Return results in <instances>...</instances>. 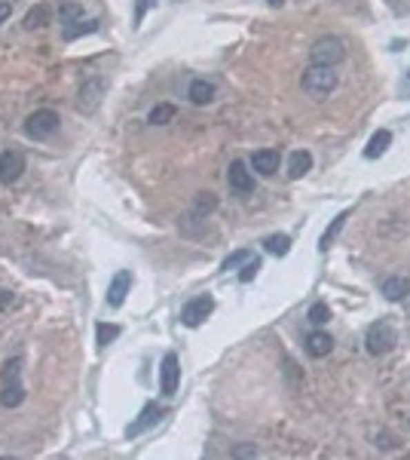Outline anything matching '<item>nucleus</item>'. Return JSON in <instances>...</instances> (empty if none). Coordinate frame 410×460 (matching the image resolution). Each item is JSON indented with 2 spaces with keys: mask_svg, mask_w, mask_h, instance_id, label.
Wrapping results in <instances>:
<instances>
[{
  "mask_svg": "<svg viewBox=\"0 0 410 460\" xmlns=\"http://www.w3.org/2000/svg\"><path fill=\"white\" fill-rule=\"evenodd\" d=\"M10 12H12V6H10V3H0V25H3L6 19H10Z\"/></svg>",
  "mask_w": 410,
  "mask_h": 460,
  "instance_id": "obj_34",
  "label": "nucleus"
},
{
  "mask_svg": "<svg viewBox=\"0 0 410 460\" xmlns=\"http://www.w3.org/2000/svg\"><path fill=\"white\" fill-rule=\"evenodd\" d=\"M129 288H132V273L129 270H119L114 279H110V286H108V307H123Z\"/></svg>",
  "mask_w": 410,
  "mask_h": 460,
  "instance_id": "obj_11",
  "label": "nucleus"
},
{
  "mask_svg": "<svg viewBox=\"0 0 410 460\" xmlns=\"http://www.w3.org/2000/svg\"><path fill=\"white\" fill-rule=\"evenodd\" d=\"M95 31H98V22H95V19H89V22L77 19V22H65V25H61V34H65V40H77V37H83V34H95Z\"/></svg>",
  "mask_w": 410,
  "mask_h": 460,
  "instance_id": "obj_19",
  "label": "nucleus"
},
{
  "mask_svg": "<svg viewBox=\"0 0 410 460\" xmlns=\"http://www.w3.org/2000/svg\"><path fill=\"white\" fill-rule=\"evenodd\" d=\"M248 258H251V252H248V249H239V252H233L230 258H227V261H224V264H221V270H236V267H239V264H245V261H248Z\"/></svg>",
  "mask_w": 410,
  "mask_h": 460,
  "instance_id": "obj_28",
  "label": "nucleus"
},
{
  "mask_svg": "<svg viewBox=\"0 0 410 460\" xmlns=\"http://www.w3.org/2000/svg\"><path fill=\"white\" fill-rule=\"evenodd\" d=\"M257 270H260V258H248V261H245V267H242V273H239V279L251 282L254 276H257Z\"/></svg>",
  "mask_w": 410,
  "mask_h": 460,
  "instance_id": "obj_29",
  "label": "nucleus"
},
{
  "mask_svg": "<svg viewBox=\"0 0 410 460\" xmlns=\"http://www.w3.org/2000/svg\"><path fill=\"white\" fill-rule=\"evenodd\" d=\"M264 249L270 255H279V258H285L288 252H291V239L285 237V233H273V237L264 239Z\"/></svg>",
  "mask_w": 410,
  "mask_h": 460,
  "instance_id": "obj_23",
  "label": "nucleus"
},
{
  "mask_svg": "<svg viewBox=\"0 0 410 460\" xmlns=\"http://www.w3.org/2000/svg\"><path fill=\"white\" fill-rule=\"evenodd\" d=\"M306 320L313 322V325H324L331 320V307L328 304H313V307H309V313H306Z\"/></svg>",
  "mask_w": 410,
  "mask_h": 460,
  "instance_id": "obj_27",
  "label": "nucleus"
},
{
  "mask_svg": "<svg viewBox=\"0 0 410 460\" xmlns=\"http://www.w3.org/2000/svg\"><path fill=\"white\" fill-rule=\"evenodd\" d=\"M300 83H303V92H306V95L324 98V95H331V92L337 89V74H334V68L313 65V68L303 71Z\"/></svg>",
  "mask_w": 410,
  "mask_h": 460,
  "instance_id": "obj_1",
  "label": "nucleus"
},
{
  "mask_svg": "<svg viewBox=\"0 0 410 460\" xmlns=\"http://www.w3.org/2000/svg\"><path fill=\"white\" fill-rule=\"evenodd\" d=\"M217 209V196L215 194H196V203H193V218H205Z\"/></svg>",
  "mask_w": 410,
  "mask_h": 460,
  "instance_id": "obj_25",
  "label": "nucleus"
},
{
  "mask_svg": "<svg viewBox=\"0 0 410 460\" xmlns=\"http://www.w3.org/2000/svg\"><path fill=\"white\" fill-rule=\"evenodd\" d=\"M178 117V108L175 104H168V102H162V104H157V108L147 114V123L150 126H166V123H172V120Z\"/></svg>",
  "mask_w": 410,
  "mask_h": 460,
  "instance_id": "obj_22",
  "label": "nucleus"
},
{
  "mask_svg": "<svg viewBox=\"0 0 410 460\" xmlns=\"http://www.w3.org/2000/svg\"><path fill=\"white\" fill-rule=\"evenodd\" d=\"M309 59H313V65L334 68L346 59V46H343L340 37H319L313 46H309Z\"/></svg>",
  "mask_w": 410,
  "mask_h": 460,
  "instance_id": "obj_3",
  "label": "nucleus"
},
{
  "mask_svg": "<svg viewBox=\"0 0 410 460\" xmlns=\"http://www.w3.org/2000/svg\"><path fill=\"white\" fill-rule=\"evenodd\" d=\"M266 3H270V6H282V3H285V0H266Z\"/></svg>",
  "mask_w": 410,
  "mask_h": 460,
  "instance_id": "obj_35",
  "label": "nucleus"
},
{
  "mask_svg": "<svg viewBox=\"0 0 410 460\" xmlns=\"http://www.w3.org/2000/svg\"><path fill=\"white\" fill-rule=\"evenodd\" d=\"M104 95V80H98V77H92L80 86V98H77V111L80 114H92V111L98 108V102H101Z\"/></svg>",
  "mask_w": 410,
  "mask_h": 460,
  "instance_id": "obj_7",
  "label": "nucleus"
},
{
  "mask_svg": "<svg viewBox=\"0 0 410 460\" xmlns=\"http://www.w3.org/2000/svg\"><path fill=\"white\" fill-rule=\"evenodd\" d=\"M364 344H367V353H371V356H386V353L395 350V344H398V331L392 329L389 320H377L367 329Z\"/></svg>",
  "mask_w": 410,
  "mask_h": 460,
  "instance_id": "obj_2",
  "label": "nucleus"
},
{
  "mask_svg": "<svg viewBox=\"0 0 410 460\" xmlns=\"http://www.w3.org/2000/svg\"><path fill=\"white\" fill-rule=\"evenodd\" d=\"M181 384V362L175 353H166L159 362V393L162 396H175Z\"/></svg>",
  "mask_w": 410,
  "mask_h": 460,
  "instance_id": "obj_6",
  "label": "nucleus"
},
{
  "mask_svg": "<svg viewBox=\"0 0 410 460\" xmlns=\"http://www.w3.org/2000/svg\"><path fill=\"white\" fill-rule=\"evenodd\" d=\"M166 414L162 412V405H157V402H147L144 408H141V414H138V421H132L129 427H126V436H141V433H147L150 427H157L159 423V417Z\"/></svg>",
  "mask_w": 410,
  "mask_h": 460,
  "instance_id": "obj_8",
  "label": "nucleus"
},
{
  "mask_svg": "<svg viewBox=\"0 0 410 460\" xmlns=\"http://www.w3.org/2000/svg\"><path fill=\"white\" fill-rule=\"evenodd\" d=\"M19 371H22V359H10V362L3 365V380H16L19 378Z\"/></svg>",
  "mask_w": 410,
  "mask_h": 460,
  "instance_id": "obj_30",
  "label": "nucleus"
},
{
  "mask_svg": "<svg viewBox=\"0 0 410 460\" xmlns=\"http://www.w3.org/2000/svg\"><path fill=\"white\" fill-rule=\"evenodd\" d=\"M389 145H392V132H389V129H377V132H373V138L367 141V147H364V157H367V160H377V157H383Z\"/></svg>",
  "mask_w": 410,
  "mask_h": 460,
  "instance_id": "obj_15",
  "label": "nucleus"
},
{
  "mask_svg": "<svg viewBox=\"0 0 410 460\" xmlns=\"http://www.w3.org/2000/svg\"><path fill=\"white\" fill-rule=\"evenodd\" d=\"M233 454H236V457H245V454H257V448H254V445H242V448H236V451H233Z\"/></svg>",
  "mask_w": 410,
  "mask_h": 460,
  "instance_id": "obj_33",
  "label": "nucleus"
},
{
  "mask_svg": "<svg viewBox=\"0 0 410 460\" xmlns=\"http://www.w3.org/2000/svg\"><path fill=\"white\" fill-rule=\"evenodd\" d=\"M25 402V387L22 380H3V390H0V405L3 408H16Z\"/></svg>",
  "mask_w": 410,
  "mask_h": 460,
  "instance_id": "obj_14",
  "label": "nucleus"
},
{
  "mask_svg": "<svg viewBox=\"0 0 410 460\" xmlns=\"http://www.w3.org/2000/svg\"><path fill=\"white\" fill-rule=\"evenodd\" d=\"M12 301H16V298H12V292H3V288H0V310H6Z\"/></svg>",
  "mask_w": 410,
  "mask_h": 460,
  "instance_id": "obj_31",
  "label": "nucleus"
},
{
  "mask_svg": "<svg viewBox=\"0 0 410 460\" xmlns=\"http://www.w3.org/2000/svg\"><path fill=\"white\" fill-rule=\"evenodd\" d=\"M147 6H150V0H138V10H135V22H141V19H144Z\"/></svg>",
  "mask_w": 410,
  "mask_h": 460,
  "instance_id": "obj_32",
  "label": "nucleus"
},
{
  "mask_svg": "<svg viewBox=\"0 0 410 460\" xmlns=\"http://www.w3.org/2000/svg\"><path fill=\"white\" fill-rule=\"evenodd\" d=\"M279 151H273V147H264V151H254L251 157V169L257 175H275L279 172Z\"/></svg>",
  "mask_w": 410,
  "mask_h": 460,
  "instance_id": "obj_12",
  "label": "nucleus"
},
{
  "mask_svg": "<svg viewBox=\"0 0 410 460\" xmlns=\"http://www.w3.org/2000/svg\"><path fill=\"white\" fill-rule=\"evenodd\" d=\"M59 19H61V25H65V22H77V19H83V6L77 3V0H68V3L59 6Z\"/></svg>",
  "mask_w": 410,
  "mask_h": 460,
  "instance_id": "obj_26",
  "label": "nucleus"
},
{
  "mask_svg": "<svg viewBox=\"0 0 410 460\" xmlns=\"http://www.w3.org/2000/svg\"><path fill=\"white\" fill-rule=\"evenodd\" d=\"M25 172V157L19 151H3L0 154V181L3 184H16Z\"/></svg>",
  "mask_w": 410,
  "mask_h": 460,
  "instance_id": "obj_9",
  "label": "nucleus"
},
{
  "mask_svg": "<svg viewBox=\"0 0 410 460\" xmlns=\"http://www.w3.org/2000/svg\"><path fill=\"white\" fill-rule=\"evenodd\" d=\"M331 350H334V338H331L328 331H313V335L306 338V353H309L313 359L328 356Z\"/></svg>",
  "mask_w": 410,
  "mask_h": 460,
  "instance_id": "obj_13",
  "label": "nucleus"
},
{
  "mask_svg": "<svg viewBox=\"0 0 410 460\" xmlns=\"http://www.w3.org/2000/svg\"><path fill=\"white\" fill-rule=\"evenodd\" d=\"M59 123H61V120H59V114H55L52 108H40V111H34V114L25 120V136L34 138V141H43L49 136H55Z\"/></svg>",
  "mask_w": 410,
  "mask_h": 460,
  "instance_id": "obj_4",
  "label": "nucleus"
},
{
  "mask_svg": "<svg viewBox=\"0 0 410 460\" xmlns=\"http://www.w3.org/2000/svg\"><path fill=\"white\" fill-rule=\"evenodd\" d=\"M187 98L193 104H208L211 98H215V83H208V80H193L190 83V89H187Z\"/></svg>",
  "mask_w": 410,
  "mask_h": 460,
  "instance_id": "obj_17",
  "label": "nucleus"
},
{
  "mask_svg": "<svg viewBox=\"0 0 410 460\" xmlns=\"http://www.w3.org/2000/svg\"><path fill=\"white\" fill-rule=\"evenodd\" d=\"M346 221H349V212H340V215H337L334 221H331V228L324 230V233H322V239H319V249H322V252H328V249H331V243H334V239L340 237V230H343V224H346Z\"/></svg>",
  "mask_w": 410,
  "mask_h": 460,
  "instance_id": "obj_21",
  "label": "nucleus"
},
{
  "mask_svg": "<svg viewBox=\"0 0 410 460\" xmlns=\"http://www.w3.org/2000/svg\"><path fill=\"white\" fill-rule=\"evenodd\" d=\"M119 325H114V322H98V329H95V344L98 347H108V344H114L117 338H119Z\"/></svg>",
  "mask_w": 410,
  "mask_h": 460,
  "instance_id": "obj_24",
  "label": "nucleus"
},
{
  "mask_svg": "<svg viewBox=\"0 0 410 460\" xmlns=\"http://www.w3.org/2000/svg\"><path fill=\"white\" fill-rule=\"evenodd\" d=\"M383 295L389 301H401L410 295V279L407 276H389V279L383 282Z\"/></svg>",
  "mask_w": 410,
  "mask_h": 460,
  "instance_id": "obj_16",
  "label": "nucleus"
},
{
  "mask_svg": "<svg viewBox=\"0 0 410 460\" xmlns=\"http://www.w3.org/2000/svg\"><path fill=\"white\" fill-rule=\"evenodd\" d=\"M227 184H230V190H236V194H251V190H254V175L248 172V166H245L242 160H233L230 163Z\"/></svg>",
  "mask_w": 410,
  "mask_h": 460,
  "instance_id": "obj_10",
  "label": "nucleus"
},
{
  "mask_svg": "<svg viewBox=\"0 0 410 460\" xmlns=\"http://www.w3.org/2000/svg\"><path fill=\"white\" fill-rule=\"evenodd\" d=\"M49 19H52V10H49L46 3H37L34 10H28L25 28H28V31H34V28H46V25H49Z\"/></svg>",
  "mask_w": 410,
  "mask_h": 460,
  "instance_id": "obj_20",
  "label": "nucleus"
},
{
  "mask_svg": "<svg viewBox=\"0 0 410 460\" xmlns=\"http://www.w3.org/2000/svg\"><path fill=\"white\" fill-rule=\"evenodd\" d=\"M309 169H313V154H309V151H294L291 160H288V175H291V178H303Z\"/></svg>",
  "mask_w": 410,
  "mask_h": 460,
  "instance_id": "obj_18",
  "label": "nucleus"
},
{
  "mask_svg": "<svg viewBox=\"0 0 410 460\" xmlns=\"http://www.w3.org/2000/svg\"><path fill=\"white\" fill-rule=\"evenodd\" d=\"M215 313V298H211L208 292L205 295H196V298H190L187 304H184L181 310V322L187 325V329H199V325L208 320V316Z\"/></svg>",
  "mask_w": 410,
  "mask_h": 460,
  "instance_id": "obj_5",
  "label": "nucleus"
}]
</instances>
